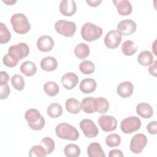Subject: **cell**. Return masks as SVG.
Instances as JSON below:
<instances>
[{"label":"cell","instance_id":"cell-1","mask_svg":"<svg viewBox=\"0 0 157 157\" xmlns=\"http://www.w3.org/2000/svg\"><path fill=\"white\" fill-rule=\"evenodd\" d=\"M25 118L28 122L29 128L34 131L41 130L45 124V120L39 111L35 109L27 110L25 114Z\"/></svg>","mask_w":157,"mask_h":157},{"label":"cell","instance_id":"cell-2","mask_svg":"<svg viewBox=\"0 0 157 157\" xmlns=\"http://www.w3.org/2000/svg\"><path fill=\"white\" fill-rule=\"evenodd\" d=\"M13 31L19 34L27 33L31 29V25L25 15L21 13L13 14L10 18Z\"/></svg>","mask_w":157,"mask_h":157},{"label":"cell","instance_id":"cell-3","mask_svg":"<svg viewBox=\"0 0 157 157\" xmlns=\"http://www.w3.org/2000/svg\"><path fill=\"white\" fill-rule=\"evenodd\" d=\"M55 132L56 136L62 139L76 140L79 137V132L77 129L66 123L58 124L55 128Z\"/></svg>","mask_w":157,"mask_h":157},{"label":"cell","instance_id":"cell-4","mask_svg":"<svg viewBox=\"0 0 157 157\" xmlns=\"http://www.w3.org/2000/svg\"><path fill=\"white\" fill-rule=\"evenodd\" d=\"M102 29L91 23H85L81 28V36L87 42L96 40L102 34Z\"/></svg>","mask_w":157,"mask_h":157},{"label":"cell","instance_id":"cell-5","mask_svg":"<svg viewBox=\"0 0 157 157\" xmlns=\"http://www.w3.org/2000/svg\"><path fill=\"white\" fill-rule=\"evenodd\" d=\"M55 29L59 34L71 37L74 36L76 31V25L73 21L59 20L55 23Z\"/></svg>","mask_w":157,"mask_h":157},{"label":"cell","instance_id":"cell-6","mask_svg":"<svg viewBox=\"0 0 157 157\" xmlns=\"http://www.w3.org/2000/svg\"><path fill=\"white\" fill-rule=\"evenodd\" d=\"M141 126L140 120L135 116H131L121 121L120 128L124 134H131L137 131Z\"/></svg>","mask_w":157,"mask_h":157},{"label":"cell","instance_id":"cell-7","mask_svg":"<svg viewBox=\"0 0 157 157\" xmlns=\"http://www.w3.org/2000/svg\"><path fill=\"white\" fill-rule=\"evenodd\" d=\"M29 53V48L26 43H19L9 48L8 54L15 60L19 61L26 57Z\"/></svg>","mask_w":157,"mask_h":157},{"label":"cell","instance_id":"cell-8","mask_svg":"<svg viewBox=\"0 0 157 157\" xmlns=\"http://www.w3.org/2000/svg\"><path fill=\"white\" fill-rule=\"evenodd\" d=\"M148 139L144 134L139 133L135 134L130 142V150L135 154L140 153L144 149L147 144Z\"/></svg>","mask_w":157,"mask_h":157},{"label":"cell","instance_id":"cell-9","mask_svg":"<svg viewBox=\"0 0 157 157\" xmlns=\"http://www.w3.org/2000/svg\"><path fill=\"white\" fill-rule=\"evenodd\" d=\"M80 128L84 135L88 138L95 137L99 133V130L95 123L90 119H83L80 122Z\"/></svg>","mask_w":157,"mask_h":157},{"label":"cell","instance_id":"cell-10","mask_svg":"<svg viewBox=\"0 0 157 157\" xmlns=\"http://www.w3.org/2000/svg\"><path fill=\"white\" fill-rule=\"evenodd\" d=\"M136 24L134 21L131 19L122 20L117 26V31L123 36H129L135 33Z\"/></svg>","mask_w":157,"mask_h":157},{"label":"cell","instance_id":"cell-11","mask_svg":"<svg viewBox=\"0 0 157 157\" xmlns=\"http://www.w3.org/2000/svg\"><path fill=\"white\" fill-rule=\"evenodd\" d=\"M98 122L102 130L105 132L113 131L117 128V120L112 116L102 115L99 117Z\"/></svg>","mask_w":157,"mask_h":157},{"label":"cell","instance_id":"cell-12","mask_svg":"<svg viewBox=\"0 0 157 157\" xmlns=\"http://www.w3.org/2000/svg\"><path fill=\"white\" fill-rule=\"evenodd\" d=\"M121 41V35L117 30H112L107 33L104 37V44L110 49L117 48Z\"/></svg>","mask_w":157,"mask_h":157},{"label":"cell","instance_id":"cell-13","mask_svg":"<svg viewBox=\"0 0 157 157\" xmlns=\"http://www.w3.org/2000/svg\"><path fill=\"white\" fill-rule=\"evenodd\" d=\"M59 9L62 15L66 17H71L76 12L77 6L74 1L63 0L59 4Z\"/></svg>","mask_w":157,"mask_h":157},{"label":"cell","instance_id":"cell-14","mask_svg":"<svg viewBox=\"0 0 157 157\" xmlns=\"http://www.w3.org/2000/svg\"><path fill=\"white\" fill-rule=\"evenodd\" d=\"M54 46L53 39L49 36L44 35L40 37L37 41V48L42 52H48L52 50Z\"/></svg>","mask_w":157,"mask_h":157},{"label":"cell","instance_id":"cell-15","mask_svg":"<svg viewBox=\"0 0 157 157\" xmlns=\"http://www.w3.org/2000/svg\"><path fill=\"white\" fill-rule=\"evenodd\" d=\"M78 83L77 75L73 72H67L61 77V83L64 88L67 90H72L75 88Z\"/></svg>","mask_w":157,"mask_h":157},{"label":"cell","instance_id":"cell-16","mask_svg":"<svg viewBox=\"0 0 157 157\" xmlns=\"http://www.w3.org/2000/svg\"><path fill=\"white\" fill-rule=\"evenodd\" d=\"M113 3L117 7L118 13L122 16L129 15L132 11V5L128 0H114Z\"/></svg>","mask_w":157,"mask_h":157},{"label":"cell","instance_id":"cell-17","mask_svg":"<svg viewBox=\"0 0 157 157\" xmlns=\"http://www.w3.org/2000/svg\"><path fill=\"white\" fill-rule=\"evenodd\" d=\"M134 91V86L132 83L129 81H124L119 83L117 88L118 94L123 98L131 96Z\"/></svg>","mask_w":157,"mask_h":157},{"label":"cell","instance_id":"cell-18","mask_svg":"<svg viewBox=\"0 0 157 157\" xmlns=\"http://www.w3.org/2000/svg\"><path fill=\"white\" fill-rule=\"evenodd\" d=\"M96 86L97 83L95 80L91 78H86L81 81L79 88L82 93L88 94L94 92L96 88Z\"/></svg>","mask_w":157,"mask_h":157},{"label":"cell","instance_id":"cell-19","mask_svg":"<svg viewBox=\"0 0 157 157\" xmlns=\"http://www.w3.org/2000/svg\"><path fill=\"white\" fill-rule=\"evenodd\" d=\"M136 112L144 118H150L153 115L152 107L146 102H140L136 107Z\"/></svg>","mask_w":157,"mask_h":157},{"label":"cell","instance_id":"cell-20","mask_svg":"<svg viewBox=\"0 0 157 157\" xmlns=\"http://www.w3.org/2000/svg\"><path fill=\"white\" fill-rule=\"evenodd\" d=\"M40 67L45 71L50 72L55 70L58 67V61L53 56H48L42 58L40 61Z\"/></svg>","mask_w":157,"mask_h":157},{"label":"cell","instance_id":"cell-21","mask_svg":"<svg viewBox=\"0 0 157 157\" xmlns=\"http://www.w3.org/2000/svg\"><path fill=\"white\" fill-rule=\"evenodd\" d=\"M109 108V103L108 101L103 97H98L94 98V109L95 112L100 114L105 113Z\"/></svg>","mask_w":157,"mask_h":157},{"label":"cell","instance_id":"cell-22","mask_svg":"<svg viewBox=\"0 0 157 157\" xmlns=\"http://www.w3.org/2000/svg\"><path fill=\"white\" fill-rule=\"evenodd\" d=\"M87 155L89 157H105V155L100 144L91 143L87 148Z\"/></svg>","mask_w":157,"mask_h":157},{"label":"cell","instance_id":"cell-23","mask_svg":"<svg viewBox=\"0 0 157 157\" xmlns=\"http://www.w3.org/2000/svg\"><path fill=\"white\" fill-rule=\"evenodd\" d=\"M21 72L27 77L34 75L37 72L36 64L31 61H26L23 62L20 66Z\"/></svg>","mask_w":157,"mask_h":157},{"label":"cell","instance_id":"cell-24","mask_svg":"<svg viewBox=\"0 0 157 157\" xmlns=\"http://www.w3.org/2000/svg\"><path fill=\"white\" fill-rule=\"evenodd\" d=\"M66 109L68 112L72 114H77L82 109L81 104L77 99L71 98L66 101Z\"/></svg>","mask_w":157,"mask_h":157},{"label":"cell","instance_id":"cell-25","mask_svg":"<svg viewBox=\"0 0 157 157\" xmlns=\"http://www.w3.org/2000/svg\"><path fill=\"white\" fill-rule=\"evenodd\" d=\"M137 61L140 65L144 66H150L153 63V56L150 51L144 50L139 53Z\"/></svg>","mask_w":157,"mask_h":157},{"label":"cell","instance_id":"cell-26","mask_svg":"<svg viewBox=\"0 0 157 157\" xmlns=\"http://www.w3.org/2000/svg\"><path fill=\"white\" fill-rule=\"evenodd\" d=\"M74 54L78 59H83L90 55V48L87 44L80 43L75 47Z\"/></svg>","mask_w":157,"mask_h":157},{"label":"cell","instance_id":"cell-27","mask_svg":"<svg viewBox=\"0 0 157 157\" xmlns=\"http://www.w3.org/2000/svg\"><path fill=\"white\" fill-rule=\"evenodd\" d=\"M138 47L132 40H128L124 41L121 46V51L126 56H132L137 51Z\"/></svg>","mask_w":157,"mask_h":157},{"label":"cell","instance_id":"cell-28","mask_svg":"<svg viewBox=\"0 0 157 157\" xmlns=\"http://www.w3.org/2000/svg\"><path fill=\"white\" fill-rule=\"evenodd\" d=\"M47 114L51 118H57L60 117L63 113V108L60 104L56 102L52 103L47 109Z\"/></svg>","mask_w":157,"mask_h":157},{"label":"cell","instance_id":"cell-29","mask_svg":"<svg viewBox=\"0 0 157 157\" xmlns=\"http://www.w3.org/2000/svg\"><path fill=\"white\" fill-rule=\"evenodd\" d=\"M94 98L86 97L83 98L81 102V107L82 110L86 113H93L95 112L94 109Z\"/></svg>","mask_w":157,"mask_h":157},{"label":"cell","instance_id":"cell-30","mask_svg":"<svg viewBox=\"0 0 157 157\" xmlns=\"http://www.w3.org/2000/svg\"><path fill=\"white\" fill-rule=\"evenodd\" d=\"M44 90L45 94L49 96H55L57 95L59 91L58 84L54 82H47L44 85Z\"/></svg>","mask_w":157,"mask_h":157},{"label":"cell","instance_id":"cell-31","mask_svg":"<svg viewBox=\"0 0 157 157\" xmlns=\"http://www.w3.org/2000/svg\"><path fill=\"white\" fill-rule=\"evenodd\" d=\"M79 69L82 74L89 75L94 72L95 66L91 61L83 60L79 64Z\"/></svg>","mask_w":157,"mask_h":157},{"label":"cell","instance_id":"cell-32","mask_svg":"<svg viewBox=\"0 0 157 157\" xmlns=\"http://www.w3.org/2000/svg\"><path fill=\"white\" fill-rule=\"evenodd\" d=\"M80 149L76 144H69L64 149V153L67 157H77L80 155Z\"/></svg>","mask_w":157,"mask_h":157},{"label":"cell","instance_id":"cell-33","mask_svg":"<svg viewBox=\"0 0 157 157\" xmlns=\"http://www.w3.org/2000/svg\"><path fill=\"white\" fill-rule=\"evenodd\" d=\"M11 83L13 87L18 91L23 90L25 85L23 77L19 74H15L12 77Z\"/></svg>","mask_w":157,"mask_h":157},{"label":"cell","instance_id":"cell-34","mask_svg":"<svg viewBox=\"0 0 157 157\" xmlns=\"http://www.w3.org/2000/svg\"><path fill=\"white\" fill-rule=\"evenodd\" d=\"M121 137L118 134H110L105 138V144L109 147H115L120 145Z\"/></svg>","mask_w":157,"mask_h":157},{"label":"cell","instance_id":"cell-35","mask_svg":"<svg viewBox=\"0 0 157 157\" xmlns=\"http://www.w3.org/2000/svg\"><path fill=\"white\" fill-rule=\"evenodd\" d=\"M47 155L45 148L41 145L32 147L29 151V156L31 157H45Z\"/></svg>","mask_w":157,"mask_h":157},{"label":"cell","instance_id":"cell-36","mask_svg":"<svg viewBox=\"0 0 157 157\" xmlns=\"http://www.w3.org/2000/svg\"><path fill=\"white\" fill-rule=\"evenodd\" d=\"M40 145L45 148L47 155L51 154L55 149V142L52 138L48 137L43 138L40 141Z\"/></svg>","mask_w":157,"mask_h":157},{"label":"cell","instance_id":"cell-37","mask_svg":"<svg viewBox=\"0 0 157 157\" xmlns=\"http://www.w3.org/2000/svg\"><path fill=\"white\" fill-rule=\"evenodd\" d=\"M11 38V34L7 26L2 23H0V43L6 44Z\"/></svg>","mask_w":157,"mask_h":157},{"label":"cell","instance_id":"cell-38","mask_svg":"<svg viewBox=\"0 0 157 157\" xmlns=\"http://www.w3.org/2000/svg\"><path fill=\"white\" fill-rule=\"evenodd\" d=\"M2 62L4 64L9 67H13L17 65L18 61L13 59L12 56H10L8 53L3 56Z\"/></svg>","mask_w":157,"mask_h":157},{"label":"cell","instance_id":"cell-39","mask_svg":"<svg viewBox=\"0 0 157 157\" xmlns=\"http://www.w3.org/2000/svg\"><path fill=\"white\" fill-rule=\"evenodd\" d=\"M10 92V87L8 84L0 85V99H6Z\"/></svg>","mask_w":157,"mask_h":157},{"label":"cell","instance_id":"cell-40","mask_svg":"<svg viewBox=\"0 0 157 157\" xmlns=\"http://www.w3.org/2000/svg\"><path fill=\"white\" fill-rule=\"evenodd\" d=\"M156 121H153L149 123L147 126V130L148 132L152 135H155L157 133V127H156Z\"/></svg>","mask_w":157,"mask_h":157},{"label":"cell","instance_id":"cell-41","mask_svg":"<svg viewBox=\"0 0 157 157\" xmlns=\"http://www.w3.org/2000/svg\"><path fill=\"white\" fill-rule=\"evenodd\" d=\"M9 80V76L5 71H1L0 72V85L7 84Z\"/></svg>","mask_w":157,"mask_h":157},{"label":"cell","instance_id":"cell-42","mask_svg":"<svg viewBox=\"0 0 157 157\" xmlns=\"http://www.w3.org/2000/svg\"><path fill=\"white\" fill-rule=\"evenodd\" d=\"M124 155L123 152L119 149H113L110 151L109 153V157H123Z\"/></svg>","mask_w":157,"mask_h":157},{"label":"cell","instance_id":"cell-43","mask_svg":"<svg viewBox=\"0 0 157 157\" xmlns=\"http://www.w3.org/2000/svg\"><path fill=\"white\" fill-rule=\"evenodd\" d=\"M156 63H157V61L155 60L154 63H153L151 65L148 67V72L150 74L154 77H156V74H157L156 73Z\"/></svg>","mask_w":157,"mask_h":157},{"label":"cell","instance_id":"cell-44","mask_svg":"<svg viewBox=\"0 0 157 157\" xmlns=\"http://www.w3.org/2000/svg\"><path fill=\"white\" fill-rule=\"evenodd\" d=\"M86 3L91 7H96L102 2L101 0H86Z\"/></svg>","mask_w":157,"mask_h":157},{"label":"cell","instance_id":"cell-45","mask_svg":"<svg viewBox=\"0 0 157 157\" xmlns=\"http://www.w3.org/2000/svg\"><path fill=\"white\" fill-rule=\"evenodd\" d=\"M2 2L6 3L8 6H12L13 4H15L17 2V1L16 0H10V1H9V0H5V1L2 0Z\"/></svg>","mask_w":157,"mask_h":157}]
</instances>
